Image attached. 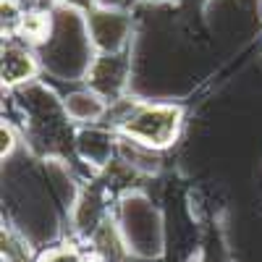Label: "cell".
<instances>
[{
  "mask_svg": "<svg viewBox=\"0 0 262 262\" xmlns=\"http://www.w3.org/2000/svg\"><path fill=\"white\" fill-rule=\"evenodd\" d=\"M179 123H181L179 107L142 105V107H134V111L121 121V131L147 149H163L176 139Z\"/></svg>",
  "mask_w": 262,
  "mask_h": 262,
  "instance_id": "cell-1",
  "label": "cell"
},
{
  "mask_svg": "<svg viewBox=\"0 0 262 262\" xmlns=\"http://www.w3.org/2000/svg\"><path fill=\"white\" fill-rule=\"evenodd\" d=\"M86 76H90V81L97 92L116 95L126 81V60L118 58V55H102V58L95 60L92 71Z\"/></svg>",
  "mask_w": 262,
  "mask_h": 262,
  "instance_id": "cell-2",
  "label": "cell"
},
{
  "mask_svg": "<svg viewBox=\"0 0 262 262\" xmlns=\"http://www.w3.org/2000/svg\"><path fill=\"white\" fill-rule=\"evenodd\" d=\"M37 71V63L29 50L24 48H6L3 50V81L8 86L29 81Z\"/></svg>",
  "mask_w": 262,
  "mask_h": 262,
  "instance_id": "cell-3",
  "label": "cell"
},
{
  "mask_svg": "<svg viewBox=\"0 0 262 262\" xmlns=\"http://www.w3.org/2000/svg\"><path fill=\"white\" fill-rule=\"evenodd\" d=\"M66 111H69V116L79 118V121H86V118H97L102 116L105 105L100 102L97 95H90V92H81V95H74L69 97V102H66Z\"/></svg>",
  "mask_w": 262,
  "mask_h": 262,
  "instance_id": "cell-4",
  "label": "cell"
},
{
  "mask_svg": "<svg viewBox=\"0 0 262 262\" xmlns=\"http://www.w3.org/2000/svg\"><path fill=\"white\" fill-rule=\"evenodd\" d=\"M21 29H24V34L32 37V39H42L50 32V18L45 13H29V16L21 18Z\"/></svg>",
  "mask_w": 262,
  "mask_h": 262,
  "instance_id": "cell-5",
  "label": "cell"
},
{
  "mask_svg": "<svg viewBox=\"0 0 262 262\" xmlns=\"http://www.w3.org/2000/svg\"><path fill=\"white\" fill-rule=\"evenodd\" d=\"M42 262H95V257H86V254H79L71 249H58V252H50Z\"/></svg>",
  "mask_w": 262,
  "mask_h": 262,
  "instance_id": "cell-6",
  "label": "cell"
},
{
  "mask_svg": "<svg viewBox=\"0 0 262 262\" xmlns=\"http://www.w3.org/2000/svg\"><path fill=\"white\" fill-rule=\"evenodd\" d=\"M0 139H3V158H6L8 152L13 149V134H11V128L3 126V134H0Z\"/></svg>",
  "mask_w": 262,
  "mask_h": 262,
  "instance_id": "cell-7",
  "label": "cell"
},
{
  "mask_svg": "<svg viewBox=\"0 0 262 262\" xmlns=\"http://www.w3.org/2000/svg\"><path fill=\"white\" fill-rule=\"evenodd\" d=\"M8 262H24V259H21V257H8Z\"/></svg>",
  "mask_w": 262,
  "mask_h": 262,
  "instance_id": "cell-8",
  "label": "cell"
}]
</instances>
